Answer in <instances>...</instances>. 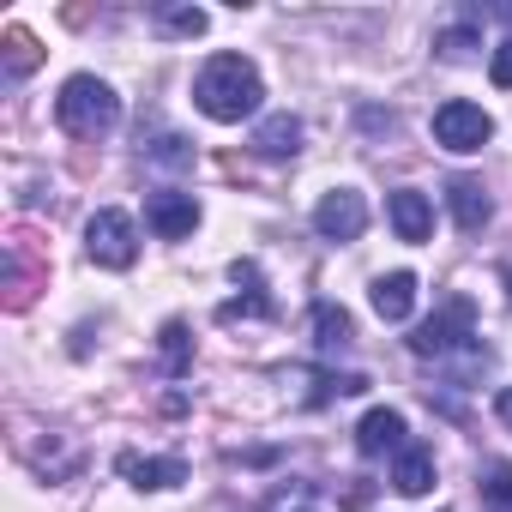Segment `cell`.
<instances>
[{
	"instance_id": "1",
	"label": "cell",
	"mask_w": 512,
	"mask_h": 512,
	"mask_svg": "<svg viewBox=\"0 0 512 512\" xmlns=\"http://www.w3.org/2000/svg\"><path fill=\"white\" fill-rule=\"evenodd\" d=\"M266 85H260V67H253L247 55H211L193 79V103L211 115V121H247L253 109H260Z\"/></svg>"
},
{
	"instance_id": "2",
	"label": "cell",
	"mask_w": 512,
	"mask_h": 512,
	"mask_svg": "<svg viewBox=\"0 0 512 512\" xmlns=\"http://www.w3.org/2000/svg\"><path fill=\"white\" fill-rule=\"evenodd\" d=\"M55 115H61V127H67L73 139H97V133H109V127L121 121V97H115L103 79L79 73V79H67V85H61Z\"/></svg>"
},
{
	"instance_id": "3",
	"label": "cell",
	"mask_w": 512,
	"mask_h": 512,
	"mask_svg": "<svg viewBox=\"0 0 512 512\" xmlns=\"http://www.w3.org/2000/svg\"><path fill=\"white\" fill-rule=\"evenodd\" d=\"M85 253H91L97 266H109V272H127V266L139 260L133 217H127V211H115V205H103V211L85 223Z\"/></svg>"
},
{
	"instance_id": "4",
	"label": "cell",
	"mask_w": 512,
	"mask_h": 512,
	"mask_svg": "<svg viewBox=\"0 0 512 512\" xmlns=\"http://www.w3.org/2000/svg\"><path fill=\"white\" fill-rule=\"evenodd\" d=\"M43 284H49V260L37 253V235L31 229H13V241H7V308L25 314Z\"/></svg>"
},
{
	"instance_id": "5",
	"label": "cell",
	"mask_w": 512,
	"mask_h": 512,
	"mask_svg": "<svg viewBox=\"0 0 512 512\" xmlns=\"http://www.w3.org/2000/svg\"><path fill=\"white\" fill-rule=\"evenodd\" d=\"M434 139L446 145V151H482L488 139H494V121L476 109V103H464V97H452V103H440L434 109Z\"/></svg>"
},
{
	"instance_id": "6",
	"label": "cell",
	"mask_w": 512,
	"mask_h": 512,
	"mask_svg": "<svg viewBox=\"0 0 512 512\" xmlns=\"http://www.w3.org/2000/svg\"><path fill=\"white\" fill-rule=\"evenodd\" d=\"M314 229H320L326 241H356V235L368 229V205H362V193H356V187H332V193L314 205Z\"/></svg>"
},
{
	"instance_id": "7",
	"label": "cell",
	"mask_w": 512,
	"mask_h": 512,
	"mask_svg": "<svg viewBox=\"0 0 512 512\" xmlns=\"http://www.w3.org/2000/svg\"><path fill=\"white\" fill-rule=\"evenodd\" d=\"M458 338H470V302H446V314L422 320V326L410 332V350H416V356H446Z\"/></svg>"
},
{
	"instance_id": "8",
	"label": "cell",
	"mask_w": 512,
	"mask_h": 512,
	"mask_svg": "<svg viewBox=\"0 0 512 512\" xmlns=\"http://www.w3.org/2000/svg\"><path fill=\"white\" fill-rule=\"evenodd\" d=\"M145 217H151V229H157L163 241H181V235H193V223H199V199H193V193L163 187V193H151Z\"/></svg>"
},
{
	"instance_id": "9",
	"label": "cell",
	"mask_w": 512,
	"mask_h": 512,
	"mask_svg": "<svg viewBox=\"0 0 512 512\" xmlns=\"http://www.w3.org/2000/svg\"><path fill=\"white\" fill-rule=\"evenodd\" d=\"M392 229H398V241H428V229H434V205H428V193H416V187L392 193Z\"/></svg>"
},
{
	"instance_id": "10",
	"label": "cell",
	"mask_w": 512,
	"mask_h": 512,
	"mask_svg": "<svg viewBox=\"0 0 512 512\" xmlns=\"http://www.w3.org/2000/svg\"><path fill=\"white\" fill-rule=\"evenodd\" d=\"M410 308H416V278L410 272H386V278H374V314L380 320H410Z\"/></svg>"
},
{
	"instance_id": "11",
	"label": "cell",
	"mask_w": 512,
	"mask_h": 512,
	"mask_svg": "<svg viewBox=\"0 0 512 512\" xmlns=\"http://www.w3.org/2000/svg\"><path fill=\"white\" fill-rule=\"evenodd\" d=\"M356 446H362L368 458L398 452V446H404V416H398V410H368L362 428H356Z\"/></svg>"
},
{
	"instance_id": "12",
	"label": "cell",
	"mask_w": 512,
	"mask_h": 512,
	"mask_svg": "<svg viewBox=\"0 0 512 512\" xmlns=\"http://www.w3.org/2000/svg\"><path fill=\"white\" fill-rule=\"evenodd\" d=\"M121 476L133 488H175V482H187V464L181 458H139V452H127L121 458Z\"/></svg>"
},
{
	"instance_id": "13",
	"label": "cell",
	"mask_w": 512,
	"mask_h": 512,
	"mask_svg": "<svg viewBox=\"0 0 512 512\" xmlns=\"http://www.w3.org/2000/svg\"><path fill=\"white\" fill-rule=\"evenodd\" d=\"M446 205H452V217H458L464 235H476V229L488 223V193H482V181H470V175H458V181L446 187Z\"/></svg>"
},
{
	"instance_id": "14",
	"label": "cell",
	"mask_w": 512,
	"mask_h": 512,
	"mask_svg": "<svg viewBox=\"0 0 512 512\" xmlns=\"http://www.w3.org/2000/svg\"><path fill=\"white\" fill-rule=\"evenodd\" d=\"M428 482H434V458H428V446H398V464H392V488L398 494H428Z\"/></svg>"
},
{
	"instance_id": "15",
	"label": "cell",
	"mask_w": 512,
	"mask_h": 512,
	"mask_svg": "<svg viewBox=\"0 0 512 512\" xmlns=\"http://www.w3.org/2000/svg\"><path fill=\"white\" fill-rule=\"evenodd\" d=\"M253 145H260V157H296L302 151V121L296 115H272L260 133H253Z\"/></svg>"
},
{
	"instance_id": "16",
	"label": "cell",
	"mask_w": 512,
	"mask_h": 512,
	"mask_svg": "<svg viewBox=\"0 0 512 512\" xmlns=\"http://www.w3.org/2000/svg\"><path fill=\"white\" fill-rule=\"evenodd\" d=\"M0 55H7V73H13V79H25V73L43 67V49H37V37H31L25 25H7V37H0Z\"/></svg>"
},
{
	"instance_id": "17",
	"label": "cell",
	"mask_w": 512,
	"mask_h": 512,
	"mask_svg": "<svg viewBox=\"0 0 512 512\" xmlns=\"http://www.w3.org/2000/svg\"><path fill=\"white\" fill-rule=\"evenodd\" d=\"M314 326H320V344H326V350H344V344H350V314H344V308L320 302V308H314Z\"/></svg>"
},
{
	"instance_id": "18",
	"label": "cell",
	"mask_w": 512,
	"mask_h": 512,
	"mask_svg": "<svg viewBox=\"0 0 512 512\" xmlns=\"http://www.w3.org/2000/svg\"><path fill=\"white\" fill-rule=\"evenodd\" d=\"M476 488L488 494L494 512H512V464H482V482Z\"/></svg>"
},
{
	"instance_id": "19",
	"label": "cell",
	"mask_w": 512,
	"mask_h": 512,
	"mask_svg": "<svg viewBox=\"0 0 512 512\" xmlns=\"http://www.w3.org/2000/svg\"><path fill=\"white\" fill-rule=\"evenodd\" d=\"M157 19H163V31H175V37H199V31H205V13H199V7H163Z\"/></svg>"
},
{
	"instance_id": "20",
	"label": "cell",
	"mask_w": 512,
	"mask_h": 512,
	"mask_svg": "<svg viewBox=\"0 0 512 512\" xmlns=\"http://www.w3.org/2000/svg\"><path fill=\"white\" fill-rule=\"evenodd\" d=\"M163 362H169V374H181V368H187V326H181V320H169V326H163Z\"/></svg>"
},
{
	"instance_id": "21",
	"label": "cell",
	"mask_w": 512,
	"mask_h": 512,
	"mask_svg": "<svg viewBox=\"0 0 512 512\" xmlns=\"http://www.w3.org/2000/svg\"><path fill=\"white\" fill-rule=\"evenodd\" d=\"M488 79H494L500 91H512V37L494 49V61H488Z\"/></svg>"
},
{
	"instance_id": "22",
	"label": "cell",
	"mask_w": 512,
	"mask_h": 512,
	"mask_svg": "<svg viewBox=\"0 0 512 512\" xmlns=\"http://www.w3.org/2000/svg\"><path fill=\"white\" fill-rule=\"evenodd\" d=\"M470 49H476V31H446V37H440V55H446V61H464Z\"/></svg>"
},
{
	"instance_id": "23",
	"label": "cell",
	"mask_w": 512,
	"mask_h": 512,
	"mask_svg": "<svg viewBox=\"0 0 512 512\" xmlns=\"http://www.w3.org/2000/svg\"><path fill=\"white\" fill-rule=\"evenodd\" d=\"M494 410H500V422H506V428H512V386H506V392H500V398H494Z\"/></svg>"
},
{
	"instance_id": "24",
	"label": "cell",
	"mask_w": 512,
	"mask_h": 512,
	"mask_svg": "<svg viewBox=\"0 0 512 512\" xmlns=\"http://www.w3.org/2000/svg\"><path fill=\"white\" fill-rule=\"evenodd\" d=\"M506 296H512V272H506Z\"/></svg>"
}]
</instances>
